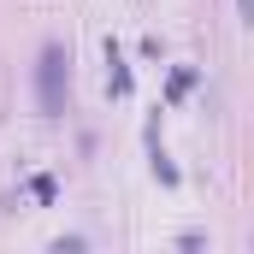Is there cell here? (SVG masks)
I'll return each mask as SVG.
<instances>
[{"instance_id":"6da1fadb","label":"cell","mask_w":254,"mask_h":254,"mask_svg":"<svg viewBox=\"0 0 254 254\" xmlns=\"http://www.w3.org/2000/svg\"><path fill=\"white\" fill-rule=\"evenodd\" d=\"M42 107L48 113L65 107V48H48L42 54Z\"/></svg>"},{"instance_id":"7a4b0ae2","label":"cell","mask_w":254,"mask_h":254,"mask_svg":"<svg viewBox=\"0 0 254 254\" xmlns=\"http://www.w3.org/2000/svg\"><path fill=\"white\" fill-rule=\"evenodd\" d=\"M237 6H243V12H249V6H254V0H237Z\"/></svg>"}]
</instances>
